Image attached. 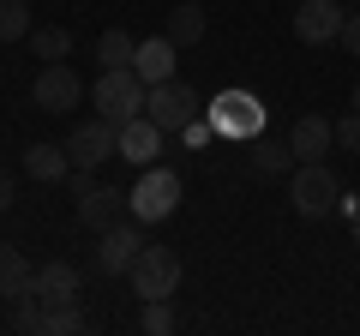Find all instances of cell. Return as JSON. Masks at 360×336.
<instances>
[{
	"mask_svg": "<svg viewBox=\"0 0 360 336\" xmlns=\"http://www.w3.org/2000/svg\"><path fill=\"white\" fill-rule=\"evenodd\" d=\"M13 210V174H0V217Z\"/></svg>",
	"mask_w": 360,
	"mask_h": 336,
	"instance_id": "cell-29",
	"label": "cell"
},
{
	"mask_svg": "<svg viewBox=\"0 0 360 336\" xmlns=\"http://www.w3.org/2000/svg\"><path fill=\"white\" fill-rule=\"evenodd\" d=\"M162 138H168V132L156 127L150 115H139V120H127V127H120V156H127L132 168H150L156 150H162Z\"/></svg>",
	"mask_w": 360,
	"mask_h": 336,
	"instance_id": "cell-14",
	"label": "cell"
},
{
	"mask_svg": "<svg viewBox=\"0 0 360 336\" xmlns=\"http://www.w3.org/2000/svg\"><path fill=\"white\" fill-rule=\"evenodd\" d=\"M132 49H139V42H132L127 30H103V37H96V60H103V72H108V66H132Z\"/></svg>",
	"mask_w": 360,
	"mask_h": 336,
	"instance_id": "cell-22",
	"label": "cell"
},
{
	"mask_svg": "<svg viewBox=\"0 0 360 336\" xmlns=\"http://www.w3.org/2000/svg\"><path fill=\"white\" fill-rule=\"evenodd\" d=\"M348 25V13L336 6V0H300L295 6V37L307 42V49H324V42H336Z\"/></svg>",
	"mask_w": 360,
	"mask_h": 336,
	"instance_id": "cell-10",
	"label": "cell"
},
{
	"mask_svg": "<svg viewBox=\"0 0 360 336\" xmlns=\"http://www.w3.org/2000/svg\"><path fill=\"white\" fill-rule=\"evenodd\" d=\"M336 150H360V108H348L336 120Z\"/></svg>",
	"mask_w": 360,
	"mask_h": 336,
	"instance_id": "cell-25",
	"label": "cell"
},
{
	"mask_svg": "<svg viewBox=\"0 0 360 336\" xmlns=\"http://www.w3.org/2000/svg\"><path fill=\"white\" fill-rule=\"evenodd\" d=\"M66 156H72V168H103L108 156H120V127L115 120H84V127H72V138H66Z\"/></svg>",
	"mask_w": 360,
	"mask_h": 336,
	"instance_id": "cell-8",
	"label": "cell"
},
{
	"mask_svg": "<svg viewBox=\"0 0 360 336\" xmlns=\"http://www.w3.org/2000/svg\"><path fill=\"white\" fill-rule=\"evenodd\" d=\"M30 271H37V264H25V252H18V246L0 240V300H13L18 288L30 283Z\"/></svg>",
	"mask_w": 360,
	"mask_h": 336,
	"instance_id": "cell-20",
	"label": "cell"
},
{
	"mask_svg": "<svg viewBox=\"0 0 360 336\" xmlns=\"http://www.w3.org/2000/svg\"><path fill=\"white\" fill-rule=\"evenodd\" d=\"M246 156H252V174H295V150H288L283 138H264V132H258Z\"/></svg>",
	"mask_w": 360,
	"mask_h": 336,
	"instance_id": "cell-18",
	"label": "cell"
},
{
	"mask_svg": "<svg viewBox=\"0 0 360 336\" xmlns=\"http://www.w3.org/2000/svg\"><path fill=\"white\" fill-rule=\"evenodd\" d=\"M25 42H30V54H42V66H49V60H66V54H72V30H66V25H37Z\"/></svg>",
	"mask_w": 360,
	"mask_h": 336,
	"instance_id": "cell-19",
	"label": "cell"
},
{
	"mask_svg": "<svg viewBox=\"0 0 360 336\" xmlns=\"http://www.w3.org/2000/svg\"><path fill=\"white\" fill-rule=\"evenodd\" d=\"M348 103H354V108H360V84H354V96H348Z\"/></svg>",
	"mask_w": 360,
	"mask_h": 336,
	"instance_id": "cell-30",
	"label": "cell"
},
{
	"mask_svg": "<svg viewBox=\"0 0 360 336\" xmlns=\"http://www.w3.org/2000/svg\"><path fill=\"white\" fill-rule=\"evenodd\" d=\"M139 330H144V336H168V330H180V318H174V306H168V300H144Z\"/></svg>",
	"mask_w": 360,
	"mask_h": 336,
	"instance_id": "cell-24",
	"label": "cell"
},
{
	"mask_svg": "<svg viewBox=\"0 0 360 336\" xmlns=\"http://www.w3.org/2000/svg\"><path fill=\"white\" fill-rule=\"evenodd\" d=\"M180 138L193 144V150H205V144H210V138H217V127H210V115H205V120H193V127L180 132Z\"/></svg>",
	"mask_w": 360,
	"mask_h": 336,
	"instance_id": "cell-26",
	"label": "cell"
},
{
	"mask_svg": "<svg viewBox=\"0 0 360 336\" xmlns=\"http://www.w3.org/2000/svg\"><path fill=\"white\" fill-rule=\"evenodd\" d=\"M205 30H210V18H205V6H198V0L168 6V42H174V49H198V42H205Z\"/></svg>",
	"mask_w": 360,
	"mask_h": 336,
	"instance_id": "cell-16",
	"label": "cell"
},
{
	"mask_svg": "<svg viewBox=\"0 0 360 336\" xmlns=\"http://www.w3.org/2000/svg\"><path fill=\"white\" fill-rule=\"evenodd\" d=\"M198 91L193 84H180V78H162V84H150V96H144V115L156 120L162 132H186L198 120Z\"/></svg>",
	"mask_w": 360,
	"mask_h": 336,
	"instance_id": "cell-6",
	"label": "cell"
},
{
	"mask_svg": "<svg viewBox=\"0 0 360 336\" xmlns=\"http://www.w3.org/2000/svg\"><path fill=\"white\" fill-rule=\"evenodd\" d=\"M336 42H342V49L360 60V13H348V25H342V37H336Z\"/></svg>",
	"mask_w": 360,
	"mask_h": 336,
	"instance_id": "cell-28",
	"label": "cell"
},
{
	"mask_svg": "<svg viewBox=\"0 0 360 336\" xmlns=\"http://www.w3.org/2000/svg\"><path fill=\"white\" fill-rule=\"evenodd\" d=\"M127 217V193H120V186H90L84 198H78V222H84V228H115V222Z\"/></svg>",
	"mask_w": 360,
	"mask_h": 336,
	"instance_id": "cell-15",
	"label": "cell"
},
{
	"mask_svg": "<svg viewBox=\"0 0 360 336\" xmlns=\"http://www.w3.org/2000/svg\"><path fill=\"white\" fill-rule=\"evenodd\" d=\"M30 96H37L42 115H72V108L84 103V84H78V72L66 60H49L37 72V84H30Z\"/></svg>",
	"mask_w": 360,
	"mask_h": 336,
	"instance_id": "cell-7",
	"label": "cell"
},
{
	"mask_svg": "<svg viewBox=\"0 0 360 336\" xmlns=\"http://www.w3.org/2000/svg\"><path fill=\"white\" fill-rule=\"evenodd\" d=\"M127 283H132V295H139V300H168V295L180 288V259L168 252V246H150V240H144V252L132 259Z\"/></svg>",
	"mask_w": 360,
	"mask_h": 336,
	"instance_id": "cell-5",
	"label": "cell"
},
{
	"mask_svg": "<svg viewBox=\"0 0 360 336\" xmlns=\"http://www.w3.org/2000/svg\"><path fill=\"white\" fill-rule=\"evenodd\" d=\"M90 186H96V168H72V174H66V193L72 198H84Z\"/></svg>",
	"mask_w": 360,
	"mask_h": 336,
	"instance_id": "cell-27",
	"label": "cell"
},
{
	"mask_svg": "<svg viewBox=\"0 0 360 336\" xmlns=\"http://www.w3.org/2000/svg\"><path fill=\"white\" fill-rule=\"evenodd\" d=\"M144 96H150V84H144L132 66H108V72L96 78L90 103H96V115H103V120L127 127V120H139V115H144Z\"/></svg>",
	"mask_w": 360,
	"mask_h": 336,
	"instance_id": "cell-2",
	"label": "cell"
},
{
	"mask_svg": "<svg viewBox=\"0 0 360 336\" xmlns=\"http://www.w3.org/2000/svg\"><path fill=\"white\" fill-rule=\"evenodd\" d=\"M78 330H84L78 300H66V306H42V336H78Z\"/></svg>",
	"mask_w": 360,
	"mask_h": 336,
	"instance_id": "cell-23",
	"label": "cell"
},
{
	"mask_svg": "<svg viewBox=\"0 0 360 336\" xmlns=\"http://www.w3.org/2000/svg\"><path fill=\"white\" fill-rule=\"evenodd\" d=\"M174 60H180V49L168 42V30H162V37H144L139 49H132V72H139L144 84H162V78H174Z\"/></svg>",
	"mask_w": 360,
	"mask_h": 336,
	"instance_id": "cell-13",
	"label": "cell"
},
{
	"mask_svg": "<svg viewBox=\"0 0 360 336\" xmlns=\"http://www.w3.org/2000/svg\"><path fill=\"white\" fill-rule=\"evenodd\" d=\"M180 193H186V186H180L174 168L150 162V168L139 174V186L127 193V217H132V222H168V217L180 210Z\"/></svg>",
	"mask_w": 360,
	"mask_h": 336,
	"instance_id": "cell-1",
	"label": "cell"
},
{
	"mask_svg": "<svg viewBox=\"0 0 360 336\" xmlns=\"http://www.w3.org/2000/svg\"><path fill=\"white\" fill-rule=\"evenodd\" d=\"M25 174H30V181H66V174H72L66 144H30V150H25Z\"/></svg>",
	"mask_w": 360,
	"mask_h": 336,
	"instance_id": "cell-17",
	"label": "cell"
},
{
	"mask_svg": "<svg viewBox=\"0 0 360 336\" xmlns=\"http://www.w3.org/2000/svg\"><path fill=\"white\" fill-rule=\"evenodd\" d=\"M288 205L300 217H330L342 205V181H336L330 162H295V181H288Z\"/></svg>",
	"mask_w": 360,
	"mask_h": 336,
	"instance_id": "cell-4",
	"label": "cell"
},
{
	"mask_svg": "<svg viewBox=\"0 0 360 336\" xmlns=\"http://www.w3.org/2000/svg\"><path fill=\"white\" fill-rule=\"evenodd\" d=\"M205 115H210V127H217V138L252 144L258 132H264V103H258L252 91H217L205 103Z\"/></svg>",
	"mask_w": 360,
	"mask_h": 336,
	"instance_id": "cell-3",
	"label": "cell"
},
{
	"mask_svg": "<svg viewBox=\"0 0 360 336\" xmlns=\"http://www.w3.org/2000/svg\"><path fill=\"white\" fill-rule=\"evenodd\" d=\"M288 150H295V162H324V156L336 150V120H324V115H300L295 132H288Z\"/></svg>",
	"mask_w": 360,
	"mask_h": 336,
	"instance_id": "cell-12",
	"label": "cell"
},
{
	"mask_svg": "<svg viewBox=\"0 0 360 336\" xmlns=\"http://www.w3.org/2000/svg\"><path fill=\"white\" fill-rule=\"evenodd\" d=\"M139 252H144V222H115L96 234V271L103 276H127Z\"/></svg>",
	"mask_w": 360,
	"mask_h": 336,
	"instance_id": "cell-9",
	"label": "cell"
},
{
	"mask_svg": "<svg viewBox=\"0 0 360 336\" xmlns=\"http://www.w3.org/2000/svg\"><path fill=\"white\" fill-rule=\"evenodd\" d=\"M30 30H37L30 0H0V42H25Z\"/></svg>",
	"mask_w": 360,
	"mask_h": 336,
	"instance_id": "cell-21",
	"label": "cell"
},
{
	"mask_svg": "<svg viewBox=\"0 0 360 336\" xmlns=\"http://www.w3.org/2000/svg\"><path fill=\"white\" fill-rule=\"evenodd\" d=\"M30 283H37V300H42V306H66V300H78L84 276H78L72 259H49V264L30 271Z\"/></svg>",
	"mask_w": 360,
	"mask_h": 336,
	"instance_id": "cell-11",
	"label": "cell"
}]
</instances>
